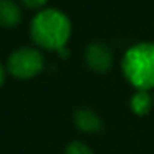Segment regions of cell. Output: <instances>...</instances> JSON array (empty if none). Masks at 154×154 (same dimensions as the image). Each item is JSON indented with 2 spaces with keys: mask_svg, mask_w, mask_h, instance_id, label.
<instances>
[{
  "mask_svg": "<svg viewBox=\"0 0 154 154\" xmlns=\"http://www.w3.org/2000/svg\"><path fill=\"white\" fill-rule=\"evenodd\" d=\"M23 2V5L27 8H32V10H38V8H42L45 4H47L48 0H22Z\"/></svg>",
  "mask_w": 154,
  "mask_h": 154,
  "instance_id": "9",
  "label": "cell"
},
{
  "mask_svg": "<svg viewBox=\"0 0 154 154\" xmlns=\"http://www.w3.org/2000/svg\"><path fill=\"white\" fill-rule=\"evenodd\" d=\"M152 100H154V94H152Z\"/></svg>",
  "mask_w": 154,
  "mask_h": 154,
  "instance_id": "11",
  "label": "cell"
},
{
  "mask_svg": "<svg viewBox=\"0 0 154 154\" xmlns=\"http://www.w3.org/2000/svg\"><path fill=\"white\" fill-rule=\"evenodd\" d=\"M152 106H154V100L149 91L136 90L129 98V109L136 116H141V118L147 116L152 109Z\"/></svg>",
  "mask_w": 154,
  "mask_h": 154,
  "instance_id": "6",
  "label": "cell"
},
{
  "mask_svg": "<svg viewBox=\"0 0 154 154\" xmlns=\"http://www.w3.org/2000/svg\"><path fill=\"white\" fill-rule=\"evenodd\" d=\"M85 61H86L88 68L91 71L98 75H104L111 70L113 66V51L108 47L106 43H101V42H94L90 43L85 50Z\"/></svg>",
  "mask_w": 154,
  "mask_h": 154,
  "instance_id": "4",
  "label": "cell"
},
{
  "mask_svg": "<svg viewBox=\"0 0 154 154\" xmlns=\"http://www.w3.org/2000/svg\"><path fill=\"white\" fill-rule=\"evenodd\" d=\"M22 22V10L14 0H0V27L14 28Z\"/></svg>",
  "mask_w": 154,
  "mask_h": 154,
  "instance_id": "7",
  "label": "cell"
},
{
  "mask_svg": "<svg viewBox=\"0 0 154 154\" xmlns=\"http://www.w3.org/2000/svg\"><path fill=\"white\" fill-rule=\"evenodd\" d=\"M65 154H94L93 149L83 141H73L65 147Z\"/></svg>",
  "mask_w": 154,
  "mask_h": 154,
  "instance_id": "8",
  "label": "cell"
},
{
  "mask_svg": "<svg viewBox=\"0 0 154 154\" xmlns=\"http://www.w3.org/2000/svg\"><path fill=\"white\" fill-rule=\"evenodd\" d=\"M30 35L38 47L60 51L71 37V22L63 12L45 8L32 18Z\"/></svg>",
  "mask_w": 154,
  "mask_h": 154,
  "instance_id": "1",
  "label": "cell"
},
{
  "mask_svg": "<svg viewBox=\"0 0 154 154\" xmlns=\"http://www.w3.org/2000/svg\"><path fill=\"white\" fill-rule=\"evenodd\" d=\"M4 81H5V70H4V66L0 65V86L4 85Z\"/></svg>",
  "mask_w": 154,
  "mask_h": 154,
  "instance_id": "10",
  "label": "cell"
},
{
  "mask_svg": "<svg viewBox=\"0 0 154 154\" xmlns=\"http://www.w3.org/2000/svg\"><path fill=\"white\" fill-rule=\"evenodd\" d=\"M121 70L134 90H154V43L141 42L129 47L121 60Z\"/></svg>",
  "mask_w": 154,
  "mask_h": 154,
  "instance_id": "2",
  "label": "cell"
},
{
  "mask_svg": "<svg viewBox=\"0 0 154 154\" xmlns=\"http://www.w3.org/2000/svg\"><path fill=\"white\" fill-rule=\"evenodd\" d=\"M43 55L37 48H18L8 57L7 70L18 80H30L43 70Z\"/></svg>",
  "mask_w": 154,
  "mask_h": 154,
  "instance_id": "3",
  "label": "cell"
},
{
  "mask_svg": "<svg viewBox=\"0 0 154 154\" xmlns=\"http://www.w3.org/2000/svg\"><path fill=\"white\" fill-rule=\"evenodd\" d=\"M73 123L78 131L86 134H98L104 128V121L91 108H78L73 113Z\"/></svg>",
  "mask_w": 154,
  "mask_h": 154,
  "instance_id": "5",
  "label": "cell"
}]
</instances>
